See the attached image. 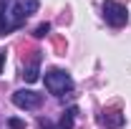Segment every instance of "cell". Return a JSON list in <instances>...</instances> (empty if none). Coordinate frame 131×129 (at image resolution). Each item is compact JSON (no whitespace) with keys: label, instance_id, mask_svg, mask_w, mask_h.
<instances>
[{"label":"cell","instance_id":"obj_1","mask_svg":"<svg viewBox=\"0 0 131 129\" xmlns=\"http://www.w3.org/2000/svg\"><path fill=\"white\" fill-rule=\"evenodd\" d=\"M25 18H28V13H25L23 3L3 0V3H0V35H5V33L20 28V25L25 23Z\"/></svg>","mask_w":131,"mask_h":129},{"label":"cell","instance_id":"obj_2","mask_svg":"<svg viewBox=\"0 0 131 129\" xmlns=\"http://www.w3.org/2000/svg\"><path fill=\"white\" fill-rule=\"evenodd\" d=\"M46 89H48L50 94L61 96V94H66V91L73 89V79L66 71H61V68H53V71L46 73Z\"/></svg>","mask_w":131,"mask_h":129},{"label":"cell","instance_id":"obj_3","mask_svg":"<svg viewBox=\"0 0 131 129\" xmlns=\"http://www.w3.org/2000/svg\"><path fill=\"white\" fill-rule=\"evenodd\" d=\"M103 18H106V23H111L114 28H121V25L129 20V13H126V8H124L121 3L106 0V3H103Z\"/></svg>","mask_w":131,"mask_h":129},{"label":"cell","instance_id":"obj_4","mask_svg":"<svg viewBox=\"0 0 131 129\" xmlns=\"http://www.w3.org/2000/svg\"><path fill=\"white\" fill-rule=\"evenodd\" d=\"M13 104L20 106V109H38V106L43 104V96L35 94V91H25V89H20V91L13 94Z\"/></svg>","mask_w":131,"mask_h":129},{"label":"cell","instance_id":"obj_5","mask_svg":"<svg viewBox=\"0 0 131 129\" xmlns=\"http://www.w3.org/2000/svg\"><path fill=\"white\" fill-rule=\"evenodd\" d=\"M124 119H126V116L118 112V109H106L103 116H98V124L106 127V129H118L121 124H124Z\"/></svg>","mask_w":131,"mask_h":129},{"label":"cell","instance_id":"obj_6","mask_svg":"<svg viewBox=\"0 0 131 129\" xmlns=\"http://www.w3.org/2000/svg\"><path fill=\"white\" fill-rule=\"evenodd\" d=\"M76 114H78V109L71 106V109L61 116V129H71V127H73V116H76Z\"/></svg>","mask_w":131,"mask_h":129},{"label":"cell","instance_id":"obj_7","mask_svg":"<svg viewBox=\"0 0 131 129\" xmlns=\"http://www.w3.org/2000/svg\"><path fill=\"white\" fill-rule=\"evenodd\" d=\"M23 79L28 81V84L38 81V58H35V61H33L30 66H25V73H23Z\"/></svg>","mask_w":131,"mask_h":129},{"label":"cell","instance_id":"obj_8","mask_svg":"<svg viewBox=\"0 0 131 129\" xmlns=\"http://www.w3.org/2000/svg\"><path fill=\"white\" fill-rule=\"evenodd\" d=\"M48 31H50V25H48V23H40V25L35 28V33H33V35H35V38H43V35H46Z\"/></svg>","mask_w":131,"mask_h":129},{"label":"cell","instance_id":"obj_9","mask_svg":"<svg viewBox=\"0 0 131 129\" xmlns=\"http://www.w3.org/2000/svg\"><path fill=\"white\" fill-rule=\"evenodd\" d=\"M10 127L13 129H23V122H20V119H10Z\"/></svg>","mask_w":131,"mask_h":129},{"label":"cell","instance_id":"obj_10","mask_svg":"<svg viewBox=\"0 0 131 129\" xmlns=\"http://www.w3.org/2000/svg\"><path fill=\"white\" fill-rule=\"evenodd\" d=\"M3 66H5V51H0V73H3Z\"/></svg>","mask_w":131,"mask_h":129},{"label":"cell","instance_id":"obj_11","mask_svg":"<svg viewBox=\"0 0 131 129\" xmlns=\"http://www.w3.org/2000/svg\"><path fill=\"white\" fill-rule=\"evenodd\" d=\"M38 127H40V129H50V124H48V122H43V119H40V122H38Z\"/></svg>","mask_w":131,"mask_h":129}]
</instances>
